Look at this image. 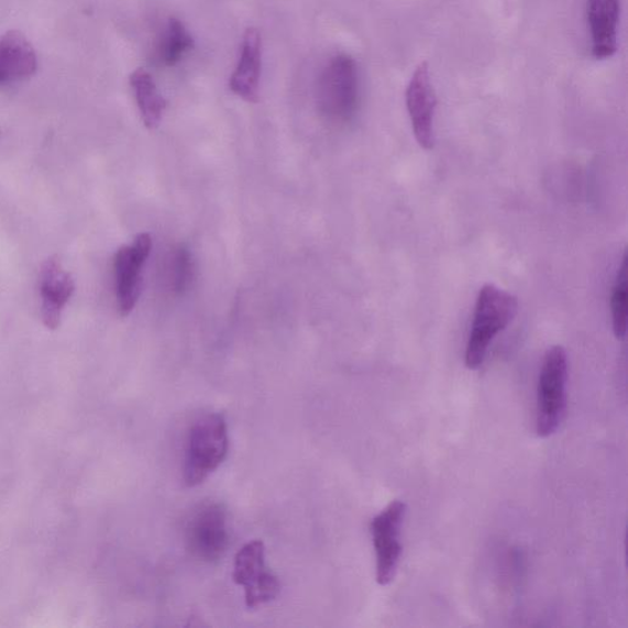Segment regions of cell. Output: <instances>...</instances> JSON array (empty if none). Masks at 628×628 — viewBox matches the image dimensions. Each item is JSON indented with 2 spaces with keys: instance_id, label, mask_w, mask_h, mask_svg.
Segmentation results:
<instances>
[{
  "instance_id": "obj_5",
  "label": "cell",
  "mask_w": 628,
  "mask_h": 628,
  "mask_svg": "<svg viewBox=\"0 0 628 628\" xmlns=\"http://www.w3.org/2000/svg\"><path fill=\"white\" fill-rule=\"evenodd\" d=\"M232 579L244 591L247 608L255 609L278 597L282 584L265 563V548L261 540L247 542L233 563Z\"/></svg>"
},
{
  "instance_id": "obj_10",
  "label": "cell",
  "mask_w": 628,
  "mask_h": 628,
  "mask_svg": "<svg viewBox=\"0 0 628 628\" xmlns=\"http://www.w3.org/2000/svg\"><path fill=\"white\" fill-rule=\"evenodd\" d=\"M76 291L73 276L62 268L57 258H48L42 265L40 275L42 322L51 330L60 326L64 307Z\"/></svg>"
},
{
  "instance_id": "obj_14",
  "label": "cell",
  "mask_w": 628,
  "mask_h": 628,
  "mask_svg": "<svg viewBox=\"0 0 628 628\" xmlns=\"http://www.w3.org/2000/svg\"><path fill=\"white\" fill-rule=\"evenodd\" d=\"M130 81L145 126L148 130H155L163 120L166 102L158 92L152 74L144 69H136Z\"/></svg>"
},
{
  "instance_id": "obj_17",
  "label": "cell",
  "mask_w": 628,
  "mask_h": 628,
  "mask_svg": "<svg viewBox=\"0 0 628 628\" xmlns=\"http://www.w3.org/2000/svg\"><path fill=\"white\" fill-rule=\"evenodd\" d=\"M191 278H194V262H191L188 250L179 247L175 252L172 262V282L174 289L178 293L185 291Z\"/></svg>"
},
{
  "instance_id": "obj_3",
  "label": "cell",
  "mask_w": 628,
  "mask_h": 628,
  "mask_svg": "<svg viewBox=\"0 0 628 628\" xmlns=\"http://www.w3.org/2000/svg\"><path fill=\"white\" fill-rule=\"evenodd\" d=\"M318 108L329 121L348 122L360 103L357 64L353 57L337 55L326 64L317 84Z\"/></svg>"
},
{
  "instance_id": "obj_8",
  "label": "cell",
  "mask_w": 628,
  "mask_h": 628,
  "mask_svg": "<svg viewBox=\"0 0 628 628\" xmlns=\"http://www.w3.org/2000/svg\"><path fill=\"white\" fill-rule=\"evenodd\" d=\"M407 514V505L393 502L372 520L371 533L376 551V579L388 585L396 577L401 555L400 528Z\"/></svg>"
},
{
  "instance_id": "obj_12",
  "label": "cell",
  "mask_w": 628,
  "mask_h": 628,
  "mask_svg": "<svg viewBox=\"0 0 628 628\" xmlns=\"http://www.w3.org/2000/svg\"><path fill=\"white\" fill-rule=\"evenodd\" d=\"M587 20L593 57L599 60L614 57L617 52L620 0H587Z\"/></svg>"
},
{
  "instance_id": "obj_6",
  "label": "cell",
  "mask_w": 628,
  "mask_h": 628,
  "mask_svg": "<svg viewBox=\"0 0 628 628\" xmlns=\"http://www.w3.org/2000/svg\"><path fill=\"white\" fill-rule=\"evenodd\" d=\"M187 544L194 557L218 562L229 547L227 513L219 504L201 506L188 521Z\"/></svg>"
},
{
  "instance_id": "obj_2",
  "label": "cell",
  "mask_w": 628,
  "mask_h": 628,
  "mask_svg": "<svg viewBox=\"0 0 628 628\" xmlns=\"http://www.w3.org/2000/svg\"><path fill=\"white\" fill-rule=\"evenodd\" d=\"M229 430L221 414H208L199 418L188 433L184 478L189 487L205 483L227 460Z\"/></svg>"
},
{
  "instance_id": "obj_1",
  "label": "cell",
  "mask_w": 628,
  "mask_h": 628,
  "mask_svg": "<svg viewBox=\"0 0 628 628\" xmlns=\"http://www.w3.org/2000/svg\"><path fill=\"white\" fill-rule=\"evenodd\" d=\"M518 300L513 294L486 284L478 291L473 324L465 349V366L477 370L484 364L493 340L514 321Z\"/></svg>"
},
{
  "instance_id": "obj_16",
  "label": "cell",
  "mask_w": 628,
  "mask_h": 628,
  "mask_svg": "<svg viewBox=\"0 0 628 628\" xmlns=\"http://www.w3.org/2000/svg\"><path fill=\"white\" fill-rule=\"evenodd\" d=\"M627 301H628L627 255L625 254L621 268L616 276V282L612 295L613 329L615 337L621 340L626 335Z\"/></svg>"
},
{
  "instance_id": "obj_7",
  "label": "cell",
  "mask_w": 628,
  "mask_h": 628,
  "mask_svg": "<svg viewBox=\"0 0 628 628\" xmlns=\"http://www.w3.org/2000/svg\"><path fill=\"white\" fill-rule=\"evenodd\" d=\"M152 249L151 235L141 233L130 246H124L115 253L113 263L115 296L122 317L130 316L140 300L142 273Z\"/></svg>"
},
{
  "instance_id": "obj_15",
  "label": "cell",
  "mask_w": 628,
  "mask_h": 628,
  "mask_svg": "<svg viewBox=\"0 0 628 628\" xmlns=\"http://www.w3.org/2000/svg\"><path fill=\"white\" fill-rule=\"evenodd\" d=\"M191 47L194 38L188 30L178 19L172 18L156 41L154 59L158 66L175 67Z\"/></svg>"
},
{
  "instance_id": "obj_11",
  "label": "cell",
  "mask_w": 628,
  "mask_h": 628,
  "mask_svg": "<svg viewBox=\"0 0 628 628\" xmlns=\"http://www.w3.org/2000/svg\"><path fill=\"white\" fill-rule=\"evenodd\" d=\"M262 74V37L257 29L244 32L239 63L230 79V89L240 99L257 102Z\"/></svg>"
},
{
  "instance_id": "obj_4",
  "label": "cell",
  "mask_w": 628,
  "mask_h": 628,
  "mask_svg": "<svg viewBox=\"0 0 628 628\" xmlns=\"http://www.w3.org/2000/svg\"><path fill=\"white\" fill-rule=\"evenodd\" d=\"M568 354L560 345L547 351L539 376L537 432L549 438L560 428L566 409Z\"/></svg>"
},
{
  "instance_id": "obj_13",
  "label": "cell",
  "mask_w": 628,
  "mask_h": 628,
  "mask_svg": "<svg viewBox=\"0 0 628 628\" xmlns=\"http://www.w3.org/2000/svg\"><path fill=\"white\" fill-rule=\"evenodd\" d=\"M36 70V52L21 32L0 37V87L31 78Z\"/></svg>"
},
{
  "instance_id": "obj_9",
  "label": "cell",
  "mask_w": 628,
  "mask_h": 628,
  "mask_svg": "<svg viewBox=\"0 0 628 628\" xmlns=\"http://www.w3.org/2000/svg\"><path fill=\"white\" fill-rule=\"evenodd\" d=\"M406 102L415 140L425 151H431L434 145L433 121L438 96L428 63L422 62L415 69L408 84Z\"/></svg>"
}]
</instances>
